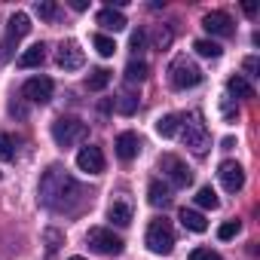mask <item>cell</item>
Instances as JSON below:
<instances>
[{
    "mask_svg": "<svg viewBox=\"0 0 260 260\" xmlns=\"http://www.w3.org/2000/svg\"><path fill=\"white\" fill-rule=\"evenodd\" d=\"M37 196H40V205H46V208H52V211H71V208L80 202L83 190H80V184H77L64 169L52 166V169H46Z\"/></svg>",
    "mask_w": 260,
    "mask_h": 260,
    "instance_id": "1",
    "label": "cell"
},
{
    "mask_svg": "<svg viewBox=\"0 0 260 260\" xmlns=\"http://www.w3.org/2000/svg\"><path fill=\"white\" fill-rule=\"evenodd\" d=\"M169 83L175 89H193L202 83V68L190 55H175V61L169 64Z\"/></svg>",
    "mask_w": 260,
    "mask_h": 260,
    "instance_id": "2",
    "label": "cell"
},
{
    "mask_svg": "<svg viewBox=\"0 0 260 260\" xmlns=\"http://www.w3.org/2000/svg\"><path fill=\"white\" fill-rule=\"evenodd\" d=\"M86 135H89L86 122H80V119H74V116H61V119L52 122V141H55L58 147H74V144H80Z\"/></svg>",
    "mask_w": 260,
    "mask_h": 260,
    "instance_id": "3",
    "label": "cell"
},
{
    "mask_svg": "<svg viewBox=\"0 0 260 260\" xmlns=\"http://www.w3.org/2000/svg\"><path fill=\"white\" fill-rule=\"evenodd\" d=\"M144 242H147V248H150L153 254H172V248H175V230H172V223H169L166 217L150 220Z\"/></svg>",
    "mask_w": 260,
    "mask_h": 260,
    "instance_id": "4",
    "label": "cell"
},
{
    "mask_svg": "<svg viewBox=\"0 0 260 260\" xmlns=\"http://www.w3.org/2000/svg\"><path fill=\"white\" fill-rule=\"evenodd\" d=\"M86 245H89L95 254H104V257H116V254H122V239H119L113 230H107V226H89V233H86Z\"/></svg>",
    "mask_w": 260,
    "mask_h": 260,
    "instance_id": "5",
    "label": "cell"
},
{
    "mask_svg": "<svg viewBox=\"0 0 260 260\" xmlns=\"http://www.w3.org/2000/svg\"><path fill=\"white\" fill-rule=\"evenodd\" d=\"M28 31H31V19H28L25 13H13V19H10V25H7V37H4V43H0V61H10V58H13L19 40H22Z\"/></svg>",
    "mask_w": 260,
    "mask_h": 260,
    "instance_id": "6",
    "label": "cell"
},
{
    "mask_svg": "<svg viewBox=\"0 0 260 260\" xmlns=\"http://www.w3.org/2000/svg\"><path fill=\"white\" fill-rule=\"evenodd\" d=\"M181 138H184V144H187L196 156H205V153H208V147H211V135H208V128H205V122H199L196 116H193V119H187V122H181Z\"/></svg>",
    "mask_w": 260,
    "mask_h": 260,
    "instance_id": "7",
    "label": "cell"
},
{
    "mask_svg": "<svg viewBox=\"0 0 260 260\" xmlns=\"http://www.w3.org/2000/svg\"><path fill=\"white\" fill-rule=\"evenodd\" d=\"M159 169L166 172V178L172 181V187H190V184H193V172H190L175 153H166V156L159 159Z\"/></svg>",
    "mask_w": 260,
    "mask_h": 260,
    "instance_id": "8",
    "label": "cell"
},
{
    "mask_svg": "<svg viewBox=\"0 0 260 260\" xmlns=\"http://www.w3.org/2000/svg\"><path fill=\"white\" fill-rule=\"evenodd\" d=\"M217 178H220V184H223L226 193H239L245 187V169L236 159H223L220 169H217Z\"/></svg>",
    "mask_w": 260,
    "mask_h": 260,
    "instance_id": "9",
    "label": "cell"
},
{
    "mask_svg": "<svg viewBox=\"0 0 260 260\" xmlns=\"http://www.w3.org/2000/svg\"><path fill=\"white\" fill-rule=\"evenodd\" d=\"M55 61H58V68H61V71H80V68H83V61H86V55H83L80 43L64 40V43L58 46V52H55Z\"/></svg>",
    "mask_w": 260,
    "mask_h": 260,
    "instance_id": "10",
    "label": "cell"
},
{
    "mask_svg": "<svg viewBox=\"0 0 260 260\" xmlns=\"http://www.w3.org/2000/svg\"><path fill=\"white\" fill-rule=\"evenodd\" d=\"M22 95L34 104H46L52 98V80L49 77H31L25 86H22Z\"/></svg>",
    "mask_w": 260,
    "mask_h": 260,
    "instance_id": "11",
    "label": "cell"
},
{
    "mask_svg": "<svg viewBox=\"0 0 260 260\" xmlns=\"http://www.w3.org/2000/svg\"><path fill=\"white\" fill-rule=\"evenodd\" d=\"M77 169L86 172V175H101L104 172V153H101V147H83L77 153Z\"/></svg>",
    "mask_w": 260,
    "mask_h": 260,
    "instance_id": "12",
    "label": "cell"
},
{
    "mask_svg": "<svg viewBox=\"0 0 260 260\" xmlns=\"http://www.w3.org/2000/svg\"><path fill=\"white\" fill-rule=\"evenodd\" d=\"M202 28H205L208 34H214V37H230V34H233V19H230L226 13L214 10V13H205V16H202Z\"/></svg>",
    "mask_w": 260,
    "mask_h": 260,
    "instance_id": "13",
    "label": "cell"
},
{
    "mask_svg": "<svg viewBox=\"0 0 260 260\" xmlns=\"http://www.w3.org/2000/svg\"><path fill=\"white\" fill-rule=\"evenodd\" d=\"M113 147H116V156H119L122 162H132V159L141 153V138H138L135 132H122Z\"/></svg>",
    "mask_w": 260,
    "mask_h": 260,
    "instance_id": "14",
    "label": "cell"
},
{
    "mask_svg": "<svg viewBox=\"0 0 260 260\" xmlns=\"http://www.w3.org/2000/svg\"><path fill=\"white\" fill-rule=\"evenodd\" d=\"M107 217L116 226H128V223H132V205H128L125 199H113L110 208H107Z\"/></svg>",
    "mask_w": 260,
    "mask_h": 260,
    "instance_id": "15",
    "label": "cell"
},
{
    "mask_svg": "<svg viewBox=\"0 0 260 260\" xmlns=\"http://www.w3.org/2000/svg\"><path fill=\"white\" fill-rule=\"evenodd\" d=\"M95 22H98L104 31H122V28H125V16H122L119 10H110V7L101 10V13L95 16Z\"/></svg>",
    "mask_w": 260,
    "mask_h": 260,
    "instance_id": "16",
    "label": "cell"
},
{
    "mask_svg": "<svg viewBox=\"0 0 260 260\" xmlns=\"http://www.w3.org/2000/svg\"><path fill=\"white\" fill-rule=\"evenodd\" d=\"M147 202H150L153 208H166V205L172 202V190H169L162 181H150V187H147Z\"/></svg>",
    "mask_w": 260,
    "mask_h": 260,
    "instance_id": "17",
    "label": "cell"
},
{
    "mask_svg": "<svg viewBox=\"0 0 260 260\" xmlns=\"http://www.w3.org/2000/svg\"><path fill=\"white\" fill-rule=\"evenodd\" d=\"M43 58H46V46L43 43H34V46H28L19 55V68H37V64H43Z\"/></svg>",
    "mask_w": 260,
    "mask_h": 260,
    "instance_id": "18",
    "label": "cell"
},
{
    "mask_svg": "<svg viewBox=\"0 0 260 260\" xmlns=\"http://www.w3.org/2000/svg\"><path fill=\"white\" fill-rule=\"evenodd\" d=\"M181 223H184L190 233H205V230H208L205 214H199V211H193V208H181Z\"/></svg>",
    "mask_w": 260,
    "mask_h": 260,
    "instance_id": "19",
    "label": "cell"
},
{
    "mask_svg": "<svg viewBox=\"0 0 260 260\" xmlns=\"http://www.w3.org/2000/svg\"><path fill=\"white\" fill-rule=\"evenodd\" d=\"M178 132H181V119H178L175 113H166V116L156 119V135H162V138H175Z\"/></svg>",
    "mask_w": 260,
    "mask_h": 260,
    "instance_id": "20",
    "label": "cell"
},
{
    "mask_svg": "<svg viewBox=\"0 0 260 260\" xmlns=\"http://www.w3.org/2000/svg\"><path fill=\"white\" fill-rule=\"evenodd\" d=\"M147 80V61H141V58H132L125 64V83H144Z\"/></svg>",
    "mask_w": 260,
    "mask_h": 260,
    "instance_id": "21",
    "label": "cell"
},
{
    "mask_svg": "<svg viewBox=\"0 0 260 260\" xmlns=\"http://www.w3.org/2000/svg\"><path fill=\"white\" fill-rule=\"evenodd\" d=\"M226 89H230V95H236V98H254V86L245 80V77H230L226 80Z\"/></svg>",
    "mask_w": 260,
    "mask_h": 260,
    "instance_id": "22",
    "label": "cell"
},
{
    "mask_svg": "<svg viewBox=\"0 0 260 260\" xmlns=\"http://www.w3.org/2000/svg\"><path fill=\"white\" fill-rule=\"evenodd\" d=\"M107 83H110V71H104V68H95V71L86 77V86H89L92 92H101V89H107Z\"/></svg>",
    "mask_w": 260,
    "mask_h": 260,
    "instance_id": "23",
    "label": "cell"
},
{
    "mask_svg": "<svg viewBox=\"0 0 260 260\" xmlns=\"http://www.w3.org/2000/svg\"><path fill=\"white\" fill-rule=\"evenodd\" d=\"M92 46H95L98 55H104V58H110V55L116 52V43H113V37H107V34H95V37H92Z\"/></svg>",
    "mask_w": 260,
    "mask_h": 260,
    "instance_id": "24",
    "label": "cell"
},
{
    "mask_svg": "<svg viewBox=\"0 0 260 260\" xmlns=\"http://www.w3.org/2000/svg\"><path fill=\"white\" fill-rule=\"evenodd\" d=\"M193 49H196L202 58H220V52H223V49H220V43H214V40H196V43H193Z\"/></svg>",
    "mask_w": 260,
    "mask_h": 260,
    "instance_id": "25",
    "label": "cell"
},
{
    "mask_svg": "<svg viewBox=\"0 0 260 260\" xmlns=\"http://www.w3.org/2000/svg\"><path fill=\"white\" fill-rule=\"evenodd\" d=\"M196 205H199V208H211V211H214V208L220 205V199H217V193H214L211 187H202V190L196 193Z\"/></svg>",
    "mask_w": 260,
    "mask_h": 260,
    "instance_id": "26",
    "label": "cell"
},
{
    "mask_svg": "<svg viewBox=\"0 0 260 260\" xmlns=\"http://www.w3.org/2000/svg\"><path fill=\"white\" fill-rule=\"evenodd\" d=\"M116 110H119V113H125V116H128V113H135V110H138V95L122 92V95L116 98Z\"/></svg>",
    "mask_w": 260,
    "mask_h": 260,
    "instance_id": "27",
    "label": "cell"
},
{
    "mask_svg": "<svg viewBox=\"0 0 260 260\" xmlns=\"http://www.w3.org/2000/svg\"><path fill=\"white\" fill-rule=\"evenodd\" d=\"M0 159H4V162L16 159V144H13V138L7 132H0Z\"/></svg>",
    "mask_w": 260,
    "mask_h": 260,
    "instance_id": "28",
    "label": "cell"
},
{
    "mask_svg": "<svg viewBox=\"0 0 260 260\" xmlns=\"http://www.w3.org/2000/svg\"><path fill=\"white\" fill-rule=\"evenodd\" d=\"M37 16L46 19V22H52V19L58 16V7L52 4V0H40V4H37Z\"/></svg>",
    "mask_w": 260,
    "mask_h": 260,
    "instance_id": "29",
    "label": "cell"
},
{
    "mask_svg": "<svg viewBox=\"0 0 260 260\" xmlns=\"http://www.w3.org/2000/svg\"><path fill=\"white\" fill-rule=\"evenodd\" d=\"M169 43H172V31H169V28H156V31H153V46L162 52Z\"/></svg>",
    "mask_w": 260,
    "mask_h": 260,
    "instance_id": "30",
    "label": "cell"
},
{
    "mask_svg": "<svg viewBox=\"0 0 260 260\" xmlns=\"http://www.w3.org/2000/svg\"><path fill=\"white\" fill-rule=\"evenodd\" d=\"M239 233H242V223H239V220H226V223L217 230V236H220L223 242H226V239H233V236H239Z\"/></svg>",
    "mask_w": 260,
    "mask_h": 260,
    "instance_id": "31",
    "label": "cell"
},
{
    "mask_svg": "<svg viewBox=\"0 0 260 260\" xmlns=\"http://www.w3.org/2000/svg\"><path fill=\"white\" fill-rule=\"evenodd\" d=\"M144 43H147V31H132V37H128V46H132V52H141L144 49Z\"/></svg>",
    "mask_w": 260,
    "mask_h": 260,
    "instance_id": "32",
    "label": "cell"
},
{
    "mask_svg": "<svg viewBox=\"0 0 260 260\" xmlns=\"http://www.w3.org/2000/svg\"><path fill=\"white\" fill-rule=\"evenodd\" d=\"M187 260H220V254H214L211 248H193Z\"/></svg>",
    "mask_w": 260,
    "mask_h": 260,
    "instance_id": "33",
    "label": "cell"
},
{
    "mask_svg": "<svg viewBox=\"0 0 260 260\" xmlns=\"http://www.w3.org/2000/svg\"><path fill=\"white\" fill-rule=\"evenodd\" d=\"M245 71H248V77H257V71H260V61L251 55V58H245Z\"/></svg>",
    "mask_w": 260,
    "mask_h": 260,
    "instance_id": "34",
    "label": "cell"
},
{
    "mask_svg": "<svg viewBox=\"0 0 260 260\" xmlns=\"http://www.w3.org/2000/svg\"><path fill=\"white\" fill-rule=\"evenodd\" d=\"M71 7H74V10H77V13H83V10H86V7H89V4H86V0H71Z\"/></svg>",
    "mask_w": 260,
    "mask_h": 260,
    "instance_id": "35",
    "label": "cell"
},
{
    "mask_svg": "<svg viewBox=\"0 0 260 260\" xmlns=\"http://www.w3.org/2000/svg\"><path fill=\"white\" fill-rule=\"evenodd\" d=\"M71 260H83V257H71Z\"/></svg>",
    "mask_w": 260,
    "mask_h": 260,
    "instance_id": "36",
    "label": "cell"
}]
</instances>
